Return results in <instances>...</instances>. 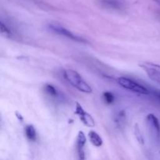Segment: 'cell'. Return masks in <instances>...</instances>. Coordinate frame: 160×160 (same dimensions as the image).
<instances>
[{"label": "cell", "mask_w": 160, "mask_h": 160, "mask_svg": "<svg viewBox=\"0 0 160 160\" xmlns=\"http://www.w3.org/2000/svg\"><path fill=\"white\" fill-rule=\"evenodd\" d=\"M125 122H126V112L123 110L120 111L116 116V123H118L119 126L121 127L122 125H124Z\"/></svg>", "instance_id": "8fae6325"}, {"label": "cell", "mask_w": 160, "mask_h": 160, "mask_svg": "<svg viewBox=\"0 0 160 160\" xmlns=\"http://www.w3.org/2000/svg\"><path fill=\"white\" fill-rule=\"evenodd\" d=\"M117 82H118L119 85L120 87H122L124 89H127V90L131 91V92L142 94V95H149L150 94L149 91L145 86L138 84V82L130 79V78L122 77V78H118Z\"/></svg>", "instance_id": "7a4b0ae2"}, {"label": "cell", "mask_w": 160, "mask_h": 160, "mask_svg": "<svg viewBox=\"0 0 160 160\" xmlns=\"http://www.w3.org/2000/svg\"><path fill=\"white\" fill-rule=\"evenodd\" d=\"M88 138L90 140L91 143L95 147H101L103 144V140L101 136L97 132L94 131H89Z\"/></svg>", "instance_id": "9c48e42d"}, {"label": "cell", "mask_w": 160, "mask_h": 160, "mask_svg": "<svg viewBox=\"0 0 160 160\" xmlns=\"http://www.w3.org/2000/svg\"><path fill=\"white\" fill-rule=\"evenodd\" d=\"M16 116H17V119H19V120H20V121H21V122L23 121V117H22V116L20 115L18 112H16Z\"/></svg>", "instance_id": "2e32d148"}, {"label": "cell", "mask_w": 160, "mask_h": 160, "mask_svg": "<svg viewBox=\"0 0 160 160\" xmlns=\"http://www.w3.org/2000/svg\"><path fill=\"white\" fill-rule=\"evenodd\" d=\"M62 75L69 84H71L73 88L78 89L80 92L88 94L92 92V88L91 86L83 79L82 77L76 70H73L72 69H67L63 70Z\"/></svg>", "instance_id": "6da1fadb"}, {"label": "cell", "mask_w": 160, "mask_h": 160, "mask_svg": "<svg viewBox=\"0 0 160 160\" xmlns=\"http://www.w3.org/2000/svg\"><path fill=\"white\" fill-rule=\"evenodd\" d=\"M140 67L152 81L160 84V65L153 62H145L141 63Z\"/></svg>", "instance_id": "277c9868"}, {"label": "cell", "mask_w": 160, "mask_h": 160, "mask_svg": "<svg viewBox=\"0 0 160 160\" xmlns=\"http://www.w3.org/2000/svg\"><path fill=\"white\" fill-rule=\"evenodd\" d=\"M98 2L105 9L119 10L123 8V2L121 0H98Z\"/></svg>", "instance_id": "ba28073f"}, {"label": "cell", "mask_w": 160, "mask_h": 160, "mask_svg": "<svg viewBox=\"0 0 160 160\" xmlns=\"http://www.w3.org/2000/svg\"><path fill=\"white\" fill-rule=\"evenodd\" d=\"M159 97L160 98V91H159Z\"/></svg>", "instance_id": "ac0fdd59"}, {"label": "cell", "mask_w": 160, "mask_h": 160, "mask_svg": "<svg viewBox=\"0 0 160 160\" xmlns=\"http://www.w3.org/2000/svg\"><path fill=\"white\" fill-rule=\"evenodd\" d=\"M75 113L78 116L81 121L84 123L85 126L88 127V128H94L95 125V120H94L93 117L86 112L82 106L79 104L78 102L76 103V110H75Z\"/></svg>", "instance_id": "5b68a950"}, {"label": "cell", "mask_w": 160, "mask_h": 160, "mask_svg": "<svg viewBox=\"0 0 160 160\" xmlns=\"http://www.w3.org/2000/svg\"><path fill=\"white\" fill-rule=\"evenodd\" d=\"M1 33L4 35H6V37H11L12 36V31L11 30L8 28L6 25H5V23L2 21H1Z\"/></svg>", "instance_id": "9a60e30c"}, {"label": "cell", "mask_w": 160, "mask_h": 160, "mask_svg": "<svg viewBox=\"0 0 160 160\" xmlns=\"http://www.w3.org/2000/svg\"><path fill=\"white\" fill-rule=\"evenodd\" d=\"M45 91L47 94H48L49 95L53 97H57L59 93H58V91L54 86H52V84H45Z\"/></svg>", "instance_id": "7c38bea8"}, {"label": "cell", "mask_w": 160, "mask_h": 160, "mask_svg": "<svg viewBox=\"0 0 160 160\" xmlns=\"http://www.w3.org/2000/svg\"><path fill=\"white\" fill-rule=\"evenodd\" d=\"M134 134H135L136 139L138 140V142L140 144H142V145H143V144L145 143V140H144L142 131H141L140 128H139L138 125V124H135V126H134Z\"/></svg>", "instance_id": "4fadbf2b"}, {"label": "cell", "mask_w": 160, "mask_h": 160, "mask_svg": "<svg viewBox=\"0 0 160 160\" xmlns=\"http://www.w3.org/2000/svg\"><path fill=\"white\" fill-rule=\"evenodd\" d=\"M48 28L51 31H52L53 32L56 33L58 34H60V35L64 36V37L67 38H70L71 40L74 41V42H80V43H87V40L84 39V38L81 37L79 35H77V34H73V32H71L70 31H69L68 29L65 28L64 27L60 26L59 24H56V23H51V24L48 25Z\"/></svg>", "instance_id": "3957f363"}, {"label": "cell", "mask_w": 160, "mask_h": 160, "mask_svg": "<svg viewBox=\"0 0 160 160\" xmlns=\"http://www.w3.org/2000/svg\"><path fill=\"white\" fill-rule=\"evenodd\" d=\"M103 98L107 104H112L114 102V95L113 94L109 92H105L103 93Z\"/></svg>", "instance_id": "5bb4252c"}, {"label": "cell", "mask_w": 160, "mask_h": 160, "mask_svg": "<svg viewBox=\"0 0 160 160\" xmlns=\"http://www.w3.org/2000/svg\"><path fill=\"white\" fill-rule=\"evenodd\" d=\"M25 134L28 140L34 142L37 139V132L33 125H28L25 128Z\"/></svg>", "instance_id": "30bf717a"}, {"label": "cell", "mask_w": 160, "mask_h": 160, "mask_svg": "<svg viewBox=\"0 0 160 160\" xmlns=\"http://www.w3.org/2000/svg\"><path fill=\"white\" fill-rule=\"evenodd\" d=\"M153 1H154L156 4H158L159 6H160V0H153Z\"/></svg>", "instance_id": "e0dca14e"}, {"label": "cell", "mask_w": 160, "mask_h": 160, "mask_svg": "<svg viewBox=\"0 0 160 160\" xmlns=\"http://www.w3.org/2000/svg\"><path fill=\"white\" fill-rule=\"evenodd\" d=\"M147 123L149 128L150 131L152 134H154L155 136L159 137L160 136V124L159 121L157 117L154 114H148L147 116Z\"/></svg>", "instance_id": "52a82bcc"}, {"label": "cell", "mask_w": 160, "mask_h": 160, "mask_svg": "<svg viewBox=\"0 0 160 160\" xmlns=\"http://www.w3.org/2000/svg\"><path fill=\"white\" fill-rule=\"evenodd\" d=\"M86 142H87V138L83 131H79L78 134V138H77V151H78V156H79L80 159H85V153H84V145H85Z\"/></svg>", "instance_id": "8992f818"}]
</instances>
